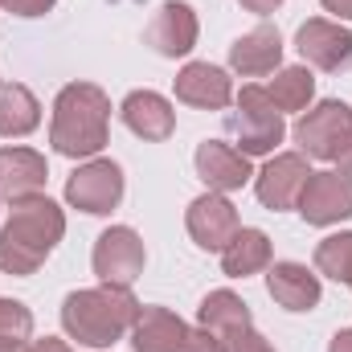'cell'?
<instances>
[{
  "label": "cell",
  "mask_w": 352,
  "mask_h": 352,
  "mask_svg": "<svg viewBox=\"0 0 352 352\" xmlns=\"http://www.w3.org/2000/svg\"><path fill=\"white\" fill-rule=\"evenodd\" d=\"M66 234V213L50 197H25L12 201V213L0 230V270L4 274H33L54 254V246Z\"/></svg>",
  "instance_id": "cell-1"
},
{
  "label": "cell",
  "mask_w": 352,
  "mask_h": 352,
  "mask_svg": "<svg viewBox=\"0 0 352 352\" xmlns=\"http://www.w3.org/2000/svg\"><path fill=\"white\" fill-rule=\"evenodd\" d=\"M107 123H111V98L94 82H70L54 98L50 144L66 160H94L107 148Z\"/></svg>",
  "instance_id": "cell-2"
},
{
  "label": "cell",
  "mask_w": 352,
  "mask_h": 352,
  "mask_svg": "<svg viewBox=\"0 0 352 352\" xmlns=\"http://www.w3.org/2000/svg\"><path fill=\"white\" fill-rule=\"evenodd\" d=\"M140 316V303L131 295V287H87L66 295L62 303V328L70 332V340L87 344V349H111L123 332H131Z\"/></svg>",
  "instance_id": "cell-3"
},
{
  "label": "cell",
  "mask_w": 352,
  "mask_h": 352,
  "mask_svg": "<svg viewBox=\"0 0 352 352\" xmlns=\"http://www.w3.org/2000/svg\"><path fill=\"white\" fill-rule=\"evenodd\" d=\"M131 349L135 352H226V344L209 328H188L168 307H140V316L131 324Z\"/></svg>",
  "instance_id": "cell-4"
},
{
  "label": "cell",
  "mask_w": 352,
  "mask_h": 352,
  "mask_svg": "<svg viewBox=\"0 0 352 352\" xmlns=\"http://www.w3.org/2000/svg\"><path fill=\"white\" fill-rule=\"evenodd\" d=\"M226 127L230 135L238 140L234 148L242 156H266L283 144L287 135V123H283V111L270 102V94L263 87H242L238 94V111L226 115Z\"/></svg>",
  "instance_id": "cell-5"
},
{
  "label": "cell",
  "mask_w": 352,
  "mask_h": 352,
  "mask_svg": "<svg viewBox=\"0 0 352 352\" xmlns=\"http://www.w3.org/2000/svg\"><path fill=\"white\" fill-rule=\"evenodd\" d=\"M349 131H352L349 102L328 98V102H320V107L303 111L291 135H295V144H299V156H311V160H332V156L340 152V144L349 140Z\"/></svg>",
  "instance_id": "cell-6"
},
{
  "label": "cell",
  "mask_w": 352,
  "mask_h": 352,
  "mask_svg": "<svg viewBox=\"0 0 352 352\" xmlns=\"http://www.w3.org/2000/svg\"><path fill=\"white\" fill-rule=\"evenodd\" d=\"M144 242L131 226H111L98 234L94 242V274L107 283V287H131L140 274H144Z\"/></svg>",
  "instance_id": "cell-7"
},
{
  "label": "cell",
  "mask_w": 352,
  "mask_h": 352,
  "mask_svg": "<svg viewBox=\"0 0 352 352\" xmlns=\"http://www.w3.org/2000/svg\"><path fill=\"white\" fill-rule=\"evenodd\" d=\"M66 201L82 213H111L123 201V168L115 160H87L78 173L66 180Z\"/></svg>",
  "instance_id": "cell-8"
},
{
  "label": "cell",
  "mask_w": 352,
  "mask_h": 352,
  "mask_svg": "<svg viewBox=\"0 0 352 352\" xmlns=\"http://www.w3.org/2000/svg\"><path fill=\"white\" fill-rule=\"evenodd\" d=\"M295 50L307 66L328 70V74H340V70L352 66V33L336 21H324V16H311V21L299 25Z\"/></svg>",
  "instance_id": "cell-9"
},
{
  "label": "cell",
  "mask_w": 352,
  "mask_h": 352,
  "mask_svg": "<svg viewBox=\"0 0 352 352\" xmlns=\"http://www.w3.org/2000/svg\"><path fill=\"white\" fill-rule=\"evenodd\" d=\"M307 226H336L352 217V176L349 173H311L303 192H299V205Z\"/></svg>",
  "instance_id": "cell-10"
},
{
  "label": "cell",
  "mask_w": 352,
  "mask_h": 352,
  "mask_svg": "<svg viewBox=\"0 0 352 352\" xmlns=\"http://www.w3.org/2000/svg\"><path fill=\"white\" fill-rule=\"evenodd\" d=\"M184 226H188V238L201 246V250H226L230 246V238L242 230L238 226V209L221 197V192H205V197H197L192 205H188V213H184Z\"/></svg>",
  "instance_id": "cell-11"
},
{
  "label": "cell",
  "mask_w": 352,
  "mask_h": 352,
  "mask_svg": "<svg viewBox=\"0 0 352 352\" xmlns=\"http://www.w3.org/2000/svg\"><path fill=\"white\" fill-rule=\"evenodd\" d=\"M307 156H299V152H278L274 160H266V168L254 176V192H258V201H263L266 209H295L299 205V192H303V184H307Z\"/></svg>",
  "instance_id": "cell-12"
},
{
  "label": "cell",
  "mask_w": 352,
  "mask_h": 352,
  "mask_svg": "<svg viewBox=\"0 0 352 352\" xmlns=\"http://www.w3.org/2000/svg\"><path fill=\"white\" fill-rule=\"evenodd\" d=\"M197 12L184 4V0H164L160 12L152 16L148 25V45L160 54V58H184L192 45H197Z\"/></svg>",
  "instance_id": "cell-13"
},
{
  "label": "cell",
  "mask_w": 352,
  "mask_h": 352,
  "mask_svg": "<svg viewBox=\"0 0 352 352\" xmlns=\"http://www.w3.org/2000/svg\"><path fill=\"white\" fill-rule=\"evenodd\" d=\"M176 98L184 107H197V111H226L234 102V82H230V74L221 66L188 62L176 74Z\"/></svg>",
  "instance_id": "cell-14"
},
{
  "label": "cell",
  "mask_w": 352,
  "mask_h": 352,
  "mask_svg": "<svg viewBox=\"0 0 352 352\" xmlns=\"http://www.w3.org/2000/svg\"><path fill=\"white\" fill-rule=\"evenodd\" d=\"M197 176L205 180L209 192H234V188H242L254 176V168H250V156H242L234 144L205 140L197 148Z\"/></svg>",
  "instance_id": "cell-15"
},
{
  "label": "cell",
  "mask_w": 352,
  "mask_h": 352,
  "mask_svg": "<svg viewBox=\"0 0 352 352\" xmlns=\"http://www.w3.org/2000/svg\"><path fill=\"white\" fill-rule=\"evenodd\" d=\"M119 115H123V123H127L140 140H152V144L168 140L176 131L173 102H168L164 94H156V90H131V94L123 98Z\"/></svg>",
  "instance_id": "cell-16"
},
{
  "label": "cell",
  "mask_w": 352,
  "mask_h": 352,
  "mask_svg": "<svg viewBox=\"0 0 352 352\" xmlns=\"http://www.w3.org/2000/svg\"><path fill=\"white\" fill-rule=\"evenodd\" d=\"M278 62H283V37L274 25H254L230 45V66L242 78H263L270 70H278Z\"/></svg>",
  "instance_id": "cell-17"
},
{
  "label": "cell",
  "mask_w": 352,
  "mask_h": 352,
  "mask_svg": "<svg viewBox=\"0 0 352 352\" xmlns=\"http://www.w3.org/2000/svg\"><path fill=\"white\" fill-rule=\"evenodd\" d=\"M45 156L33 148H0V197L25 201L45 188Z\"/></svg>",
  "instance_id": "cell-18"
},
{
  "label": "cell",
  "mask_w": 352,
  "mask_h": 352,
  "mask_svg": "<svg viewBox=\"0 0 352 352\" xmlns=\"http://www.w3.org/2000/svg\"><path fill=\"white\" fill-rule=\"evenodd\" d=\"M266 291L287 311H311L320 303V274L303 263H274L266 270Z\"/></svg>",
  "instance_id": "cell-19"
},
{
  "label": "cell",
  "mask_w": 352,
  "mask_h": 352,
  "mask_svg": "<svg viewBox=\"0 0 352 352\" xmlns=\"http://www.w3.org/2000/svg\"><path fill=\"white\" fill-rule=\"evenodd\" d=\"M270 266V238L263 230H238L230 238V246L221 250V270L230 278H246Z\"/></svg>",
  "instance_id": "cell-20"
},
{
  "label": "cell",
  "mask_w": 352,
  "mask_h": 352,
  "mask_svg": "<svg viewBox=\"0 0 352 352\" xmlns=\"http://www.w3.org/2000/svg\"><path fill=\"white\" fill-rule=\"evenodd\" d=\"M37 123H41V102L33 98V90L21 82H4L0 87V135L21 140L37 131Z\"/></svg>",
  "instance_id": "cell-21"
},
{
  "label": "cell",
  "mask_w": 352,
  "mask_h": 352,
  "mask_svg": "<svg viewBox=\"0 0 352 352\" xmlns=\"http://www.w3.org/2000/svg\"><path fill=\"white\" fill-rule=\"evenodd\" d=\"M197 320H201V328H209L213 336H230V332L250 328V307H246L234 291H209V295L201 299Z\"/></svg>",
  "instance_id": "cell-22"
},
{
  "label": "cell",
  "mask_w": 352,
  "mask_h": 352,
  "mask_svg": "<svg viewBox=\"0 0 352 352\" xmlns=\"http://www.w3.org/2000/svg\"><path fill=\"white\" fill-rule=\"evenodd\" d=\"M266 94L278 111H307V102L316 98V78H311L307 66H287V70L274 74Z\"/></svg>",
  "instance_id": "cell-23"
},
{
  "label": "cell",
  "mask_w": 352,
  "mask_h": 352,
  "mask_svg": "<svg viewBox=\"0 0 352 352\" xmlns=\"http://www.w3.org/2000/svg\"><path fill=\"white\" fill-rule=\"evenodd\" d=\"M316 270L336 278V283H349L352 278V234H332L316 246Z\"/></svg>",
  "instance_id": "cell-24"
},
{
  "label": "cell",
  "mask_w": 352,
  "mask_h": 352,
  "mask_svg": "<svg viewBox=\"0 0 352 352\" xmlns=\"http://www.w3.org/2000/svg\"><path fill=\"white\" fill-rule=\"evenodd\" d=\"M33 336V311L16 299H0V344H25Z\"/></svg>",
  "instance_id": "cell-25"
},
{
  "label": "cell",
  "mask_w": 352,
  "mask_h": 352,
  "mask_svg": "<svg viewBox=\"0 0 352 352\" xmlns=\"http://www.w3.org/2000/svg\"><path fill=\"white\" fill-rule=\"evenodd\" d=\"M221 344H226V352H274L270 344H266V336H258L254 328L230 332V336H221Z\"/></svg>",
  "instance_id": "cell-26"
},
{
  "label": "cell",
  "mask_w": 352,
  "mask_h": 352,
  "mask_svg": "<svg viewBox=\"0 0 352 352\" xmlns=\"http://www.w3.org/2000/svg\"><path fill=\"white\" fill-rule=\"evenodd\" d=\"M0 8H8L16 16H45L54 8V0H0Z\"/></svg>",
  "instance_id": "cell-27"
},
{
  "label": "cell",
  "mask_w": 352,
  "mask_h": 352,
  "mask_svg": "<svg viewBox=\"0 0 352 352\" xmlns=\"http://www.w3.org/2000/svg\"><path fill=\"white\" fill-rule=\"evenodd\" d=\"M29 352H74L66 340H58V336H45V340H33Z\"/></svg>",
  "instance_id": "cell-28"
},
{
  "label": "cell",
  "mask_w": 352,
  "mask_h": 352,
  "mask_svg": "<svg viewBox=\"0 0 352 352\" xmlns=\"http://www.w3.org/2000/svg\"><path fill=\"white\" fill-rule=\"evenodd\" d=\"M238 4H242L246 12H258V16H266V12H274L283 0H238Z\"/></svg>",
  "instance_id": "cell-29"
},
{
  "label": "cell",
  "mask_w": 352,
  "mask_h": 352,
  "mask_svg": "<svg viewBox=\"0 0 352 352\" xmlns=\"http://www.w3.org/2000/svg\"><path fill=\"white\" fill-rule=\"evenodd\" d=\"M332 16H340V21H352V0H320Z\"/></svg>",
  "instance_id": "cell-30"
},
{
  "label": "cell",
  "mask_w": 352,
  "mask_h": 352,
  "mask_svg": "<svg viewBox=\"0 0 352 352\" xmlns=\"http://www.w3.org/2000/svg\"><path fill=\"white\" fill-rule=\"evenodd\" d=\"M332 160H336V164H340V173H349V176H352V131H349V140H344V144H340V152H336V156H332Z\"/></svg>",
  "instance_id": "cell-31"
},
{
  "label": "cell",
  "mask_w": 352,
  "mask_h": 352,
  "mask_svg": "<svg viewBox=\"0 0 352 352\" xmlns=\"http://www.w3.org/2000/svg\"><path fill=\"white\" fill-rule=\"evenodd\" d=\"M328 352H352V328L349 332H336L332 344H328Z\"/></svg>",
  "instance_id": "cell-32"
},
{
  "label": "cell",
  "mask_w": 352,
  "mask_h": 352,
  "mask_svg": "<svg viewBox=\"0 0 352 352\" xmlns=\"http://www.w3.org/2000/svg\"><path fill=\"white\" fill-rule=\"evenodd\" d=\"M0 352H29L25 344H0Z\"/></svg>",
  "instance_id": "cell-33"
},
{
  "label": "cell",
  "mask_w": 352,
  "mask_h": 352,
  "mask_svg": "<svg viewBox=\"0 0 352 352\" xmlns=\"http://www.w3.org/2000/svg\"><path fill=\"white\" fill-rule=\"evenodd\" d=\"M349 287H352V278H349Z\"/></svg>",
  "instance_id": "cell-34"
}]
</instances>
